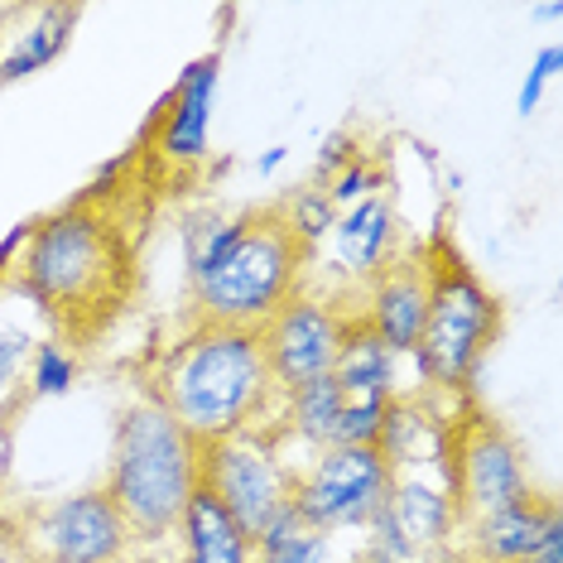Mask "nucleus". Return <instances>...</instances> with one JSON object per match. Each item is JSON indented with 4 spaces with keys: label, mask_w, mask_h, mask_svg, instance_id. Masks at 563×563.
<instances>
[{
    "label": "nucleus",
    "mask_w": 563,
    "mask_h": 563,
    "mask_svg": "<svg viewBox=\"0 0 563 563\" xmlns=\"http://www.w3.org/2000/svg\"><path fill=\"white\" fill-rule=\"evenodd\" d=\"M145 395L155 400L198 448L251 429H279V405L261 332L188 323L150 366Z\"/></svg>",
    "instance_id": "nucleus-1"
},
{
    "label": "nucleus",
    "mask_w": 563,
    "mask_h": 563,
    "mask_svg": "<svg viewBox=\"0 0 563 563\" xmlns=\"http://www.w3.org/2000/svg\"><path fill=\"white\" fill-rule=\"evenodd\" d=\"M5 275L58 328L87 338L121 309L125 289H131V255L107 217L87 202H73V208L30 222L24 246Z\"/></svg>",
    "instance_id": "nucleus-2"
},
{
    "label": "nucleus",
    "mask_w": 563,
    "mask_h": 563,
    "mask_svg": "<svg viewBox=\"0 0 563 563\" xmlns=\"http://www.w3.org/2000/svg\"><path fill=\"white\" fill-rule=\"evenodd\" d=\"M198 463H202V448L150 395H135L121 409L101 492L117 501L131 540L155 544L178 534L188 496L198 492Z\"/></svg>",
    "instance_id": "nucleus-3"
},
{
    "label": "nucleus",
    "mask_w": 563,
    "mask_h": 563,
    "mask_svg": "<svg viewBox=\"0 0 563 563\" xmlns=\"http://www.w3.org/2000/svg\"><path fill=\"white\" fill-rule=\"evenodd\" d=\"M309 279V255L285 232L275 208H251L241 241L208 275L188 285V323L212 328H251L261 332Z\"/></svg>",
    "instance_id": "nucleus-4"
},
{
    "label": "nucleus",
    "mask_w": 563,
    "mask_h": 563,
    "mask_svg": "<svg viewBox=\"0 0 563 563\" xmlns=\"http://www.w3.org/2000/svg\"><path fill=\"white\" fill-rule=\"evenodd\" d=\"M501 338V299L482 285L457 251H429V318L419 338L415 366L424 376V395L457 400L472 390L486 352Z\"/></svg>",
    "instance_id": "nucleus-5"
},
{
    "label": "nucleus",
    "mask_w": 563,
    "mask_h": 563,
    "mask_svg": "<svg viewBox=\"0 0 563 563\" xmlns=\"http://www.w3.org/2000/svg\"><path fill=\"white\" fill-rule=\"evenodd\" d=\"M198 486H208L217 501L227 506V516L241 525V534L255 540V534L289 506L294 457H289L285 433L251 429V433L202 443Z\"/></svg>",
    "instance_id": "nucleus-6"
},
{
    "label": "nucleus",
    "mask_w": 563,
    "mask_h": 563,
    "mask_svg": "<svg viewBox=\"0 0 563 563\" xmlns=\"http://www.w3.org/2000/svg\"><path fill=\"white\" fill-rule=\"evenodd\" d=\"M390 467L371 448H318L294 463L289 506L323 534H362L376 506L386 501Z\"/></svg>",
    "instance_id": "nucleus-7"
},
{
    "label": "nucleus",
    "mask_w": 563,
    "mask_h": 563,
    "mask_svg": "<svg viewBox=\"0 0 563 563\" xmlns=\"http://www.w3.org/2000/svg\"><path fill=\"white\" fill-rule=\"evenodd\" d=\"M457 506L448 472H400L386 486V501L362 530V559L376 563H439L453 549Z\"/></svg>",
    "instance_id": "nucleus-8"
},
{
    "label": "nucleus",
    "mask_w": 563,
    "mask_h": 563,
    "mask_svg": "<svg viewBox=\"0 0 563 563\" xmlns=\"http://www.w3.org/2000/svg\"><path fill=\"white\" fill-rule=\"evenodd\" d=\"M448 492H453L457 520L486 516L516 501H530L534 482L520 443L496 424L492 415H453L448 419Z\"/></svg>",
    "instance_id": "nucleus-9"
},
{
    "label": "nucleus",
    "mask_w": 563,
    "mask_h": 563,
    "mask_svg": "<svg viewBox=\"0 0 563 563\" xmlns=\"http://www.w3.org/2000/svg\"><path fill=\"white\" fill-rule=\"evenodd\" d=\"M10 540L24 563H125L135 544L117 501L101 486L34 506Z\"/></svg>",
    "instance_id": "nucleus-10"
},
{
    "label": "nucleus",
    "mask_w": 563,
    "mask_h": 563,
    "mask_svg": "<svg viewBox=\"0 0 563 563\" xmlns=\"http://www.w3.org/2000/svg\"><path fill=\"white\" fill-rule=\"evenodd\" d=\"M347 328H352V313L323 289L303 285L294 299L279 303V313L261 328V347H265V366H271L275 390L289 395L332 376L342 342H347Z\"/></svg>",
    "instance_id": "nucleus-11"
},
{
    "label": "nucleus",
    "mask_w": 563,
    "mask_h": 563,
    "mask_svg": "<svg viewBox=\"0 0 563 563\" xmlns=\"http://www.w3.org/2000/svg\"><path fill=\"white\" fill-rule=\"evenodd\" d=\"M356 318L376 332L400 362H415L419 338H424L429 318V251L405 246L395 261L362 289Z\"/></svg>",
    "instance_id": "nucleus-12"
},
{
    "label": "nucleus",
    "mask_w": 563,
    "mask_h": 563,
    "mask_svg": "<svg viewBox=\"0 0 563 563\" xmlns=\"http://www.w3.org/2000/svg\"><path fill=\"white\" fill-rule=\"evenodd\" d=\"M318 251H323L328 271L338 275V285H356V294H362L405 251L390 194H371L362 202H352V208H342Z\"/></svg>",
    "instance_id": "nucleus-13"
},
{
    "label": "nucleus",
    "mask_w": 563,
    "mask_h": 563,
    "mask_svg": "<svg viewBox=\"0 0 563 563\" xmlns=\"http://www.w3.org/2000/svg\"><path fill=\"white\" fill-rule=\"evenodd\" d=\"M222 82V58L208 54L188 63L155 121V155L169 169H198L212 150V101Z\"/></svg>",
    "instance_id": "nucleus-14"
},
{
    "label": "nucleus",
    "mask_w": 563,
    "mask_h": 563,
    "mask_svg": "<svg viewBox=\"0 0 563 563\" xmlns=\"http://www.w3.org/2000/svg\"><path fill=\"white\" fill-rule=\"evenodd\" d=\"M559 510L554 496H540L534 492L530 501H516V506H501V510H486V516H472V520H457V534L463 540V554L472 563H520L540 544L544 534V520Z\"/></svg>",
    "instance_id": "nucleus-15"
},
{
    "label": "nucleus",
    "mask_w": 563,
    "mask_h": 563,
    "mask_svg": "<svg viewBox=\"0 0 563 563\" xmlns=\"http://www.w3.org/2000/svg\"><path fill=\"white\" fill-rule=\"evenodd\" d=\"M251 563H362V534H323L285 506L251 540Z\"/></svg>",
    "instance_id": "nucleus-16"
},
{
    "label": "nucleus",
    "mask_w": 563,
    "mask_h": 563,
    "mask_svg": "<svg viewBox=\"0 0 563 563\" xmlns=\"http://www.w3.org/2000/svg\"><path fill=\"white\" fill-rule=\"evenodd\" d=\"M73 30H78V5H40L30 24L10 34V44L0 48V87L24 82L44 73L48 63H58V54L73 44Z\"/></svg>",
    "instance_id": "nucleus-17"
},
{
    "label": "nucleus",
    "mask_w": 563,
    "mask_h": 563,
    "mask_svg": "<svg viewBox=\"0 0 563 563\" xmlns=\"http://www.w3.org/2000/svg\"><path fill=\"white\" fill-rule=\"evenodd\" d=\"M178 534H184V559L178 563H251V540L208 486L188 496Z\"/></svg>",
    "instance_id": "nucleus-18"
},
{
    "label": "nucleus",
    "mask_w": 563,
    "mask_h": 563,
    "mask_svg": "<svg viewBox=\"0 0 563 563\" xmlns=\"http://www.w3.org/2000/svg\"><path fill=\"white\" fill-rule=\"evenodd\" d=\"M251 222V208L246 212H188L184 227H178V241H184V279L194 285L198 275H208L217 261H222L227 251L241 241V232H246Z\"/></svg>",
    "instance_id": "nucleus-19"
},
{
    "label": "nucleus",
    "mask_w": 563,
    "mask_h": 563,
    "mask_svg": "<svg viewBox=\"0 0 563 563\" xmlns=\"http://www.w3.org/2000/svg\"><path fill=\"white\" fill-rule=\"evenodd\" d=\"M275 212H279V222H285V232L299 241L303 255H309V265H313L318 246H323L328 232H332V222H338V208H332L328 188H323V184L294 188L285 202H275Z\"/></svg>",
    "instance_id": "nucleus-20"
},
{
    "label": "nucleus",
    "mask_w": 563,
    "mask_h": 563,
    "mask_svg": "<svg viewBox=\"0 0 563 563\" xmlns=\"http://www.w3.org/2000/svg\"><path fill=\"white\" fill-rule=\"evenodd\" d=\"M78 376H82L78 347L58 342V338H44V342H34L30 366H24V395H30V400H63V395H73Z\"/></svg>",
    "instance_id": "nucleus-21"
},
{
    "label": "nucleus",
    "mask_w": 563,
    "mask_h": 563,
    "mask_svg": "<svg viewBox=\"0 0 563 563\" xmlns=\"http://www.w3.org/2000/svg\"><path fill=\"white\" fill-rule=\"evenodd\" d=\"M328 198H332V208H352V202H362V198H371V194H386V174L376 169L366 155H356L352 164H342L338 174L328 178Z\"/></svg>",
    "instance_id": "nucleus-22"
},
{
    "label": "nucleus",
    "mask_w": 563,
    "mask_h": 563,
    "mask_svg": "<svg viewBox=\"0 0 563 563\" xmlns=\"http://www.w3.org/2000/svg\"><path fill=\"white\" fill-rule=\"evenodd\" d=\"M34 338L24 328H0V400L5 395H24V366H30ZM5 415V405H0Z\"/></svg>",
    "instance_id": "nucleus-23"
},
{
    "label": "nucleus",
    "mask_w": 563,
    "mask_h": 563,
    "mask_svg": "<svg viewBox=\"0 0 563 563\" xmlns=\"http://www.w3.org/2000/svg\"><path fill=\"white\" fill-rule=\"evenodd\" d=\"M559 68H563V48L544 44L540 54H534L530 68H525V78H520V92H516V111H520V117H534V111H540L544 87L559 78Z\"/></svg>",
    "instance_id": "nucleus-24"
},
{
    "label": "nucleus",
    "mask_w": 563,
    "mask_h": 563,
    "mask_svg": "<svg viewBox=\"0 0 563 563\" xmlns=\"http://www.w3.org/2000/svg\"><path fill=\"white\" fill-rule=\"evenodd\" d=\"M362 150L352 145V135L347 131H332V135H323V145H318V184H328L332 174L342 169V164H352Z\"/></svg>",
    "instance_id": "nucleus-25"
},
{
    "label": "nucleus",
    "mask_w": 563,
    "mask_h": 563,
    "mask_svg": "<svg viewBox=\"0 0 563 563\" xmlns=\"http://www.w3.org/2000/svg\"><path fill=\"white\" fill-rule=\"evenodd\" d=\"M520 563H563V510H554V516L544 520V534L540 544L530 549Z\"/></svg>",
    "instance_id": "nucleus-26"
},
{
    "label": "nucleus",
    "mask_w": 563,
    "mask_h": 563,
    "mask_svg": "<svg viewBox=\"0 0 563 563\" xmlns=\"http://www.w3.org/2000/svg\"><path fill=\"white\" fill-rule=\"evenodd\" d=\"M285 159H289V145H271L261 159H255V174H261V178H275L279 169H285Z\"/></svg>",
    "instance_id": "nucleus-27"
},
{
    "label": "nucleus",
    "mask_w": 563,
    "mask_h": 563,
    "mask_svg": "<svg viewBox=\"0 0 563 563\" xmlns=\"http://www.w3.org/2000/svg\"><path fill=\"white\" fill-rule=\"evenodd\" d=\"M0 563H24V559H20V549H15V540H10V534H0Z\"/></svg>",
    "instance_id": "nucleus-28"
},
{
    "label": "nucleus",
    "mask_w": 563,
    "mask_h": 563,
    "mask_svg": "<svg viewBox=\"0 0 563 563\" xmlns=\"http://www.w3.org/2000/svg\"><path fill=\"white\" fill-rule=\"evenodd\" d=\"M362 563H376V559H362Z\"/></svg>",
    "instance_id": "nucleus-29"
}]
</instances>
